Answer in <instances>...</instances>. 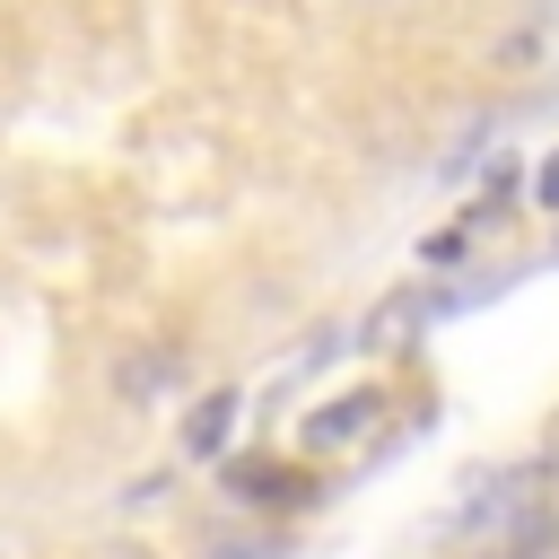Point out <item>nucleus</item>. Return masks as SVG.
<instances>
[{
    "instance_id": "f257e3e1",
    "label": "nucleus",
    "mask_w": 559,
    "mask_h": 559,
    "mask_svg": "<svg viewBox=\"0 0 559 559\" xmlns=\"http://www.w3.org/2000/svg\"><path fill=\"white\" fill-rule=\"evenodd\" d=\"M227 489H236L245 507H306V498H314V472H288V463L245 454V463H227Z\"/></svg>"
},
{
    "instance_id": "f03ea898",
    "label": "nucleus",
    "mask_w": 559,
    "mask_h": 559,
    "mask_svg": "<svg viewBox=\"0 0 559 559\" xmlns=\"http://www.w3.org/2000/svg\"><path fill=\"white\" fill-rule=\"evenodd\" d=\"M367 419H376V393H341V402H323V411L306 419V454H332V445H349Z\"/></svg>"
},
{
    "instance_id": "7ed1b4c3",
    "label": "nucleus",
    "mask_w": 559,
    "mask_h": 559,
    "mask_svg": "<svg viewBox=\"0 0 559 559\" xmlns=\"http://www.w3.org/2000/svg\"><path fill=\"white\" fill-rule=\"evenodd\" d=\"M227 419H236V393H210V402L192 411V428H183V445H192V454H210V445L227 437Z\"/></svg>"
},
{
    "instance_id": "20e7f679",
    "label": "nucleus",
    "mask_w": 559,
    "mask_h": 559,
    "mask_svg": "<svg viewBox=\"0 0 559 559\" xmlns=\"http://www.w3.org/2000/svg\"><path fill=\"white\" fill-rule=\"evenodd\" d=\"M166 367H175L166 349H157V358H131V367H122V393H157V384H166Z\"/></svg>"
},
{
    "instance_id": "39448f33",
    "label": "nucleus",
    "mask_w": 559,
    "mask_h": 559,
    "mask_svg": "<svg viewBox=\"0 0 559 559\" xmlns=\"http://www.w3.org/2000/svg\"><path fill=\"white\" fill-rule=\"evenodd\" d=\"M463 245H472V236H463V227H445V236H428V262H463Z\"/></svg>"
},
{
    "instance_id": "423d86ee",
    "label": "nucleus",
    "mask_w": 559,
    "mask_h": 559,
    "mask_svg": "<svg viewBox=\"0 0 559 559\" xmlns=\"http://www.w3.org/2000/svg\"><path fill=\"white\" fill-rule=\"evenodd\" d=\"M542 210H559V157L542 166Z\"/></svg>"
}]
</instances>
